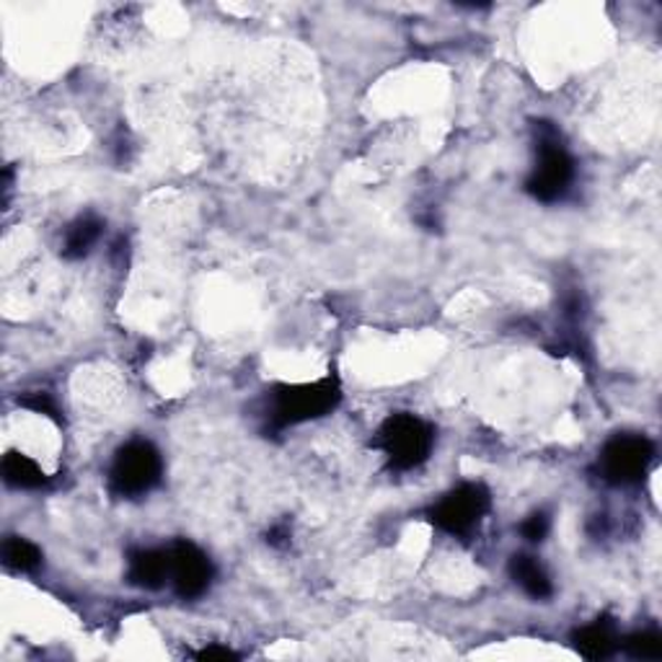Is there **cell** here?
<instances>
[{
  "instance_id": "obj_1",
  "label": "cell",
  "mask_w": 662,
  "mask_h": 662,
  "mask_svg": "<svg viewBox=\"0 0 662 662\" xmlns=\"http://www.w3.org/2000/svg\"><path fill=\"white\" fill-rule=\"evenodd\" d=\"M342 402L340 375L329 373L313 383H280L267 394L265 423L267 433H282L290 427L327 417Z\"/></svg>"
},
{
  "instance_id": "obj_2",
  "label": "cell",
  "mask_w": 662,
  "mask_h": 662,
  "mask_svg": "<svg viewBox=\"0 0 662 662\" xmlns=\"http://www.w3.org/2000/svg\"><path fill=\"white\" fill-rule=\"evenodd\" d=\"M533 135H536V166L531 177L525 179V192L536 202L554 205L567 197L572 184H575L577 163L572 158L569 148L564 146L562 132L554 122L538 119L533 122Z\"/></svg>"
},
{
  "instance_id": "obj_3",
  "label": "cell",
  "mask_w": 662,
  "mask_h": 662,
  "mask_svg": "<svg viewBox=\"0 0 662 662\" xmlns=\"http://www.w3.org/2000/svg\"><path fill=\"white\" fill-rule=\"evenodd\" d=\"M433 446L435 427L409 412L388 414L373 438V448L381 450L391 471L419 469L430 458Z\"/></svg>"
},
{
  "instance_id": "obj_4",
  "label": "cell",
  "mask_w": 662,
  "mask_h": 662,
  "mask_svg": "<svg viewBox=\"0 0 662 662\" xmlns=\"http://www.w3.org/2000/svg\"><path fill=\"white\" fill-rule=\"evenodd\" d=\"M163 479V456L150 440H130L115 453L109 466V492L117 500H140Z\"/></svg>"
},
{
  "instance_id": "obj_5",
  "label": "cell",
  "mask_w": 662,
  "mask_h": 662,
  "mask_svg": "<svg viewBox=\"0 0 662 662\" xmlns=\"http://www.w3.org/2000/svg\"><path fill=\"white\" fill-rule=\"evenodd\" d=\"M492 510V492L481 481H463L440 496L430 508V523L448 536L463 538L479 528Z\"/></svg>"
},
{
  "instance_id": "obj_6",
  "label": "cell",
  "mask_w": 662,
  "mask_h": 662,
  "mask_svg": "<svg viewBox=\"0 0 662 662\" xmlns=\"http://www.w3.org/2000/svg\"><path fill=\"white\" fill-rule=\"evenodd\" d=\"M658 448L647 435L619 433L598 453V471L613 487L639 484L650 473Z\"/></svg>"
},
{
  "instance_id": "obj_7",
  "label": "cell",
  "mask_w": 662,
  "mask_h": 662,
  "mask_svg": "<svg viewBox=\"0 0 662 662\" xmlns=\"http://www.w3.org/2000/svg\"><path fill=\"white\" fill-rule=\"evenodd\" d=\"M171 559V588L182 600H197L205 596L215 579V564L192 541L179 538L169 544Z\"/></svg>"
},
{
  "instance_id": "obj_8",
  "label": "cell",
  "mask_w": 662,
  "mask_h": 662,
  "mask_svg": "<svg viewBox=\"0 0 662 662\" xmlns=\"http://www.w3.org/2000/svg\"><path fill=\"white\" fill-rule=\"evenodd\" d=\"M171 579L169 546L166 548H132L127 556V583L142 590H161Z\"/></svg>"
},
{
  "instance_id": "obj_9",
  "label": "cell",
  "mask_w": 662,
  "mask_h": 662,
  "mask_svg": "<svg viewBox=\"0 0 662 662\" xmlns=\"http://www.w3.org/2000/svg\"><path fill=\"white\" fill-rule=\"evenodd\" d=\"M619 631H616V623L608 619V616H598L596 621L572 631V647H575L585 660H608L619 650Z\"/></svg>"
},
{
  "instance_id": "obj_10",
  "label": "cell",
  "mask_w": 662,
  "mask_h": 662,
  "mask_svg": "<svg viewBox=\"0 0 662 662\" xmlns=\"http://www.w3.org/2000/svg\"><path fill=\"white\" fill-rule=\"evenodd\" d=\"M510 577L521 590L533 600H548L554 596V583L544 564L531 554H513L510 556Z\"/></svg>"
},
{
  "instance_id": "obj_11",
  "label": "cell",
  "mask_w": 662,
  "mask_h": 662,
  "mask_svg": "<svg viewBox=\"0 0 662 662\" xmlns=\"http://www.w3.org/2000/svg\"><path fill=\"white\" fill-rule=\"evenodd\" d=\"M102 233H104V221L99 215H94V213L78 215L65 228L63 248H60V254H63V259H67V261H78L83 257H88L92 248L99 244Z\"/></svg>"
},
{
  "instance_id": "obj_12",
  "label": "cell",
  "mask_w": 662,
  "mask_h": 662,
  "mask_svg": "<svg viewBox=\"0 0 662 662\" xmlns=\"http://www.w3.org/2000/svg\"><path fill=\"white\" fill-rule=\"evenodd\" d=\"M0 471H3L6 484L11 489H19V492L21 489H24V492H40V489L50 487V477L42 471V466L26 453H19V450H9V453L3 456Z\"/></svg>"
},
{
  "instance_id": "obj_13",
  "label": "cell",
  "mask_w": 662,
  "mask_h": 662,
  "mask_svg": "<svg viewBox=\"0 0 662 662\" xmlns=\"http://www.w3.org/2000/svg\"><path fill=\"white\" fill-rule=\"evenodd\" d=\"M3 564L11 572H19V575H32L44 564V554L29 538L9 536L3 541Z\"/></svg>"
},
{
  "instance_id": "obj_14",
  "label": "cell",
  "mask_w": 662,
  "mask_h": 662,
  "mask_svg": "<svg viewBox=\"0 0 662 662\" xmlns=\"http://www.w3.org/2000/svg\"><path fill=\"white\" fill-rule=\"evenodd\" d=\"M619 647L634 660H660L662 634L658 629H642V631H634V634H629Z\"/></svg>"
},
{
  "instance_id": "obj_15",
  "label": "cell",
  "mask_w": 662,
  "mask_h": 662,
  "mask_svg": "<svg viewBox=\"0 0 662 662\" xmlns=\"http://www.w3.org/2000/svg\"><path fill=\"white\" fill-rule=\"evenodd\" d=\"M19 404L24 406V409L34 412V414H42V417L52 419V423L63 425V412H60V406L55 398H52L50 394H44V391H36V394H26V396H19Z\"/></svg>"
},
{
  "instance_id": "obj_16",
  "label": "cell",
  "mask_w": 662,
  "mask_h": 662,
  "mask_svg": "<svg viewBox=\"0 0 662 662\" xmlns=\"http://www.w3.org/2000/svg\"><path fill=\"white\" fill-rule=\"evenodd\" d=\"M548 533H552V515H548L546 510H536V513H531L521 523V536L528 541V544H544Z\"/></svg>"
},
{
  "instance_id": "obj_17",
  "label": "cell",
  "mask_w": 662,
  "mask_h": 662,
  "mask_svg": "<svg viewBox=\"0 0 662 662\" xmlns=\"http://www.w3.org/2000/svg\"><path fill=\"white\" fill-rule=\"evenodd\" d=\"M292 538V531L288 523H275L273 528L267 531V544L273 548H288Z\"/></svg>"
},
{
  "instance_id": "obj_18",
  "label": "cell",
  "mask_w": 662,
  "mask_h": 662,
  "mask_svg": "<svg viewBox=\"0 0 662 662\" xmlns=\"http://www.w3.org/2000/svg\"><path fill=\"white\" fill-rule=\"evenodd\" d=\"M194 658L207 660V662H213V660H238V652H233V650H228V647H221V644H210V647H205V650H200L197 654H194Z\"/></svg>"
}]
</instances>
